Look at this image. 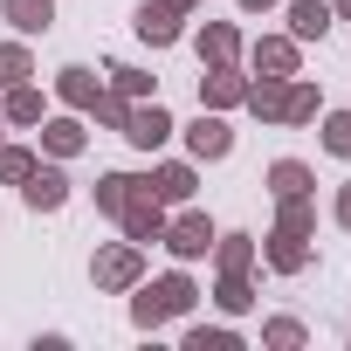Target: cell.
Returning a JSON list of instances; mask_svg holds the SVG:
<instances>
[{
	"label": "cell",
	"instance_id": "cell-1",
	"mask_svg": "<svg viewBox=\"0 0 351 351\" xmlns=\"http://www.w3.org/2000/svg\"><path fill=\"white\" fill-rule=\"evenodd\" d=\"M282 214H276V234H269V269L276 276H296V269H310V234H317V214H310V193L303 200H276Z\"/></svg>",
	"mask_w": 351,
	"mask_h": 351
},
{
	"label": "cell",
	"instance_id": "cell-2",
	"mask_svg": "<svg viewBox=\"0 0 351 351\" xmlns=\"http://www.w3.org/2000/svg\"><path fill=\"white\" fill-rule=\"evenodd\" d=\"M193 303H200V289H193L180 269H172V276H158V282H145V289H138L131 324H138V330H158V324H172V317H186Z\"/></svg>",
	"mask_w": 351,
	"mask_h": 351
},
{
	"label": "cell",
	"instance_id": "cell-3",
	"mask_svg": "<svg viewBox=\"0 0 351 351\" xmlns=\"http://www.w3.org/2000/svg\"><path fill=\"white\" fill-rule=\"evenodd\" d=\"M117 221H124V241H138V248L165 234V200L152 193V180H138V186H131V200H124V214H117Z\"/></svg>",
	"mask_w": 351,
	"mask_h": 351
},
{
	"label": "cell",
	"instance_id": "cell-4",
	"mask_svg": "<svg viewBox=\"0 0 351 351\" xmlns=\"http://www.w3.org/2000/svg\"><path fill=\"white\" fill-rule=\"evenodd\" d=\"M90 276H97V289H138V276H145V248H138V241H110V248H97Z\"/></svg>",
	"mask_w": 351,
	"mask_h": 351
},
{
	"label": "cell",
	"instance_id": "cell-5",
	"mask_svg": "<svg viewBox=\"0 0 351 351\" xmlns=\"http://www.w3.org/2000/svg\"><path fill=\"white\" fill-rule=\"evenodd\" d=\"M180 262H200L207 248H214V221L207 214H180V221H165V234H158Z\"/></svg>",
	"mask_w": 351,
	"mask_h": 351
},
{
	"label": "cell",
	"instance_id": "cell-6",
	"mask_svg": "<svg viewBox=\"0 0 351 351\" xmlns=\"http://www.w3.org/2000/svg\"><path fill=\"white\" fill-rule=\"evenodd\" d=\"M248 97V76H234V62H214L207 76H200V104L207 110H234Z\"/></svg>",
	"mask_w": 351,
	"mask_h": 351
},
{
	"label": "cell",
	"instance_id": "cell-7",
	"mask_svg": "<svg viewBox=\"0 0 351 351\" xmlns=\"http://www.w3.org/2000/svg\"><path fill=\"white\" fill-rule=\"evenodd\" d=\"M124 138H131L138 152H158V145L172 138V110H158V104H138V110L124 117Z\"/></svg>",
	"mask_w": 351,
	"mask_h": 351
},
{
	"label": "cell",
	"instance_id": "cell-8",
	"mask_svg": "<svg viewBox=\"0 0 351 351\" xmlns=\"http://www.w3.org/2000/svg\"><path fill=\"white\" fill-rule=\"evenodd\" d=\"M21 200H28L35 214H56V207L69 200V180H62V172H56V165H35V172H28V180H21Z\"/></svg>",
	"mask_w": 351,
	"mask_h": 351
},
{
	"label": "cell",
	"instance_id": "cell-9",
	"mask_svg": "<svg viewBox=\"0 0 351 351\" xmlns=\"http://www.w3.org/2000/svg\"><path fill=\"white\" fill-rule=\"evenodd\" d=\"M152 193H158L165 207H186V200H193V165H186V158H165V165L152 172Z\"/></svg>",
	"mask_w": 351,
	"mask_h": 351
},
{
	"label": "cell",
	"instance_id": "cell-10",
	"mask_svg": "<svg viewBox=\"0 0 351 351\" xmlns=\"http://www.w3.org/2000/svg\"><path fill=\"white\" fill-rule=\"evenodd\" d=\"M131 21H138V35H145L152 49H172V42H180V14H172V8H158V0H145Z\"/></svg>",
	"mask_w": 351,
	"mask_h": 351
},
{
	"label": "cell",
	"instance_id": "cell-11",
	"mask_svg": "<svg viewBox=\"0 0 351 351\" xmlns=\"http://www.w3.org/2000/svg\"><path fill=\"white\" fill-rule=\"evenodd\" d=\"M255 69L262 76H296V35H262L255 42Z\"/></svg>",
	"mask_w": 351,
	"mask_h": 351
},
{
	"label": "cell",
	"instance_id": "cell-12",
	"mask_svg": "<svg viewBox=\"0 0 351 351\" xmlns=\"http://www.w3.org/2000/svg\"><path fill=\"white\" fill-rule=\"evenodd\" d=\"M186 152H193V158H228V152H234V131H228L221 117H200V124L186 131Z\"/></svg>",
	"mask_w": 351,
	"mask_h": 351
},
{
	"label": "cell",
	"instance_id": "cell-13",
	"mask_svg": "<svg viewBox=\"0 0 351 351\" xmlns=\"http://www.w3.org/2000/svg\"><path fill=\"white\" fill-rule=\"evenodd\" d=\"M330 28V0H289V35L296 42H324Z\"/></svg>",
	"mask_w": 351,
	"mask_h": 351
},
{
	"label": "cell",
	"instance_id": "cell-14",
	"mask_svg": "<svg viewBox=\"0 0 351 351\" xmlns=\"http://www.w3.org/2000/svg\"><path fill=\"white\" fill-rule=\"evenodd\" d=\"M0 14H8L21 35H49V21H56V0H0Z\"/></svg>",
	"mask_w": 351,
	"mask_h": 351
},
{
	"label": "cell",
	"instance_id": "cell-15",
	"mask_svg": "<svg viewBox=\"0 0 351 351\" xmlns=\"http://www.w3.org/2000/svg\"><path fill=\"white\" fill-rule=\"evenodd\" d=\"M42 152L49 158H76L83 152V124L76 117H42Z\"/></svg>",
	"mask_w": 351,
	"mask_h": 351
},
{
	"label": "cell",
	"instance_id": "cell-16",
	"mask_svg": "<svg viewBox=\"0 0 351 351\" xmlns=\"http://www.w3.org/2000/svg\"><path fill=\"white\" fill-rule=\"evenodd\" d=\"M269 193H276V200H303V193H310V165H303V158H276V165H269Z\"/></svg>",
	"mask_w": 351,
	"mask_h": 351
},
{
	"label": "cell",
	"instance_id": "cell-17",
	"mask_svg": "<svg viewBox=\"0 0 351 351\" xmlns=\"http://www.w3.org/2000/svg\"><path fill=\"white\" fill-rule=\"evenodd\" d=\"M310 117H317V83L289 76V83H282V117H276V124H310Z\"/></svg>",
	"mask_w": 351,
	"mask_h": 351
},
{
	"label": "cell",
	"instance_id": "cell-18",
	"mask_svg": "<svg viewBox=\"0 0 351 351\" xmlns=\"http://www.w3.org/2000/svg\"><path fill=\"white\" fill-rule=\"evenodd\" d=\"M200 56H207V62H234V56H241L234 21H207V28H200Z\"/></svg>",
	"mask_w": 351,
	"mask_h": 351
},
{
	"label": "cell",
	"instance_id": "cell-19",
	"mask_svg": "<svg viewBox=\"0 0 351 351\" xmlns=\"http://www.w3.org/2000/svg\"><path fill=\"white\" fill-rule=\"evenodd\" d=\"M56 97H62L69 110H90L104 90H97V76H90V69H62V76H56Z\"/></svg>",
	"mask_w": 351,
	"mask_h": 351
},
{
	"label": "cell",
	"instance_id": "cell-20",
	"mask_svg": "<svg viewBox=\"0 0 351 351\" xmlns=\"http://www.w3.org/2000/svg\"><path fill=\"white\" fill-rule=\"evenodd\" d=\"M282 83H289V76H262V83H248V97H241V104H248L262 124H276V117H282Z\"/></svg>",
	"mask_w": 351,
	"mask_h": 351
},
{
	"label": "cell",
	"instance_id": "cell-21",
	"mask_svg": "<svg viewBox=\"0 0 351 351\" xmlns=\"http://www.w3.org/2000/svg\"><path fill=\"white\" fill-rule=\"evenodd\" d=\"M214 262H221V276H248L255 241H248V234H214Z\"/></svg>",
	"mask_w": 351,
	"mask_h": 351
},
{
	"label": "cell",
	"instance_id": "cell-22",
	"mask_svg": "<svg viewBox=\"0 0 351 351\" xmlns=\"http://www.w3.org/2000/svg\"><path fill=\"white\" fill-rule=\"evenodd\" d=\"M131 186H138V172H104V180H97V214H124Z\"/></svg>",
	"mask_w": 351,
	"mask_h": 351
},
{
	"label": "cell",
	"instance_id": "cell-23",
	"mask_svg": "<svg viewBox=\"0 0 351 351\" xmlns=\"http://www.w3.org/2000/svg\"><path fill=\"white\" fill-rule=\"evenodd\" d=\"M8 124H42V90L8 83Z\"/></svg>",
	"mask_w": 351,
	"mask_h": 351
},
{
	"label": "cell",
	"instance_id": "cell-24",
	"mask_svg": "<svg viewBox=\"0 0 351 351\" xmlns=\"http://www.w3.org/2000/svg\"><path fill=\"white\" fill-rule=\"evenodd\" d=\"M35 165H42V158H35L28 145H0V180H8V186H21Z\"/></svg>",
	"mask_w": 351,
	"mask_h": 351
},
{
	"label": "cell",
	"instance_id": "cell-25",
	"mask_svg": "<svg viewBox=\"0 0 351 351\" xmlns=\"http://www.w3.org/2000/svg\"><path fill=\"white\" fill-rule=\"evenodd\" d=\"M214 303H221L228 317H241V310L255 303V289H248V276H221V289H214Z\"/></svg>",
	"mask_w": 351,
	"mask_h": 351
},
{
	"label": "cell",
	"instance_id": "cell-26",
	"mask_svg": "<svg viewBox=\"0 0 351 351\" xmlns=\"http://www.w3.org/2000/svg\"><path fill=\"white\" fill-rule=\"evenodd\" d=\"M90 117H97V124H110V131H124V117H131V97H117V90H104V97L90 104Z\"/></svg>",
	"mask_w": 351,
	"mask_h": 351
},
{
	"label": "cell",
	"instance_id": "cell-27",
	"mask_svg": "<svg viewBox=\"0 0 351 351\" xmlns=\"http://www.w3.org/2000/svg\"><path fill=\"white\" fill-rule=\"evenodd\" d=\"M324 152L351 158V110H330V117H324Z\"/></svg>",
	"mask_w": 351,
	"mask_h": 351
},
{
	"label": "cell",
	"instance_id": "cell-28",
	"mask_svg": "<svg viewBox=\"0 0 351 351\" xmlns=\"http://www.w3.org/2000/svg\"><path fill=\"white\" fill-rule=\"evenodd\" d=\"M28 69H35V62H28L21 42H0V83H28Z\"/></svg>",
	"mask_w": 351,
	"mask_h": 351
},
{
	"label": "cell",
	"instance_id": "cell-29",
	"mask_svg": "<svg viewBox=\"0 0 351 351\" xmlns=\"http://www.w3.org/2000/svg\"><path fill=\"white\" fill-rule=\"evenodd\" d=\"M262 344H269V351H296V344H303V324H296V317H276V324L262 330Z\"/></svg>",
	"mask_w": 351,
	"mask_h": 351
},
{
	"label": "cell",
	"instance_id": "cell-30",
	"mask_svg": "<svg viewBox=\"0 0 351 351\" xmlns=\"http://www.w3.org/2000/svg\"><path fill=\"white\" fill-rule=\"evenodd\" d=\"M110 90H117V97H145V90H152V76H145V69H124V62H110Z\"/></svg>",
	"mask_w": 351,
	"mask_h": 351
},
{
	"label": "cell",
	"instance_id": "cell-31",
	"mask_svg": "<svg viewBox=\"0 0 351 351\" xmlns=\"http://www.w3.org/2000/svg\"><path fill=\"white\" fill-rule=\"evenodd\" d=\"M186 351H234V330H186Z\"/></svg>",
	"mask_w": 351,
	"mask_h": 351
},
{
	"label": "cell",
	"instance_id": "cell-32",
	"mask_svg": "<svg viewBox=\"0 0 351 351\" xmlns=\"http://www.w3.org/2000/svg\"><path fill=\"white\" fill-rule=\"evenodd\" d=\"M158 8H172V14H180V21H186V14L200 8V0H158Z\"/></svg>",
	"mask_w": 351,
	"mask_h": 351
},
{
	"label": "cell",
	"instance_id": "cell-33",
	"mask_svg": "<svg viewBox=\"0 0 351 351\" xmlns=\"http://www.w3.org/2000/svg\"><path fill=\"white\" fill-rule=\"evenodd\" d=\"M337 221H344V228H351V186H344V193H337Z\"/></svg>",
	"mask_w": 351,
	"mask_h": 351
},
{
	"label": "cell",
	"instance_id": "cell-34",
	"mask_svg": "<svg viewBox=\"0 0 351 351\" xmlns=\"http://www.w3.org/2000/svg\"><path fill=\"white\" fill-rule=\"evenodd\" d=\"M330 14H344V21H351V0H330Z\"/></svg>",
	"mask_w": 351,
	"mask_h": 351
},
{
	"label": "cell",
	"instance_id": "cell-35",
	"mask_svg": "<svg viewBox=\"0 0 351 351\" xmlns=\"http://www.w3.org/2000/svg\"><path fill=\"white\" fill-rule=\"evenodd\" d=\"M241 8H255V14H262V8H276V0H241Z\"/></svg>",
	"mask_w": 351,
	"mask_h": 351
}]
</instances>
